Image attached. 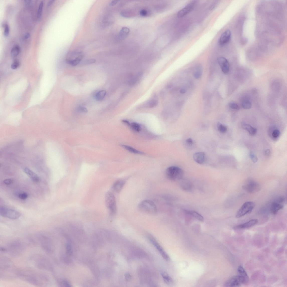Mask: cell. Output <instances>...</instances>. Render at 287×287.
I'll list each match as a JSON object with an SVG mask.
<instances>
[{
	"instance_id": "7",
	"label": "cell",
	"mask_w": 287,
	"mask_h": 287,
	"mask_svg": "<svg viewBox=\"0 0 287 287\" xmlns=\"http://www.w3.org/2000/svg\"><path fill=\"white\" fill-rule=\"evenodd\" d=\"M244 190L250 194L255 193L260 190L261 187L257 182L252 180H249L243 186Z\"/></svg>"
},
{
	"instance_id": "21",
	"label": "cell",
	"mask_w": 287,
	"mask_h": 287,
	"mask_svg": "<svg viewBox=\"0 0 287 287\" xmlns=\"http://www.w3.org/2000/svg\"><path fill=\"white\" fill-rule=\"evenodd\" d=\"M243 128L247 130L250 135H255L257 132V129L251 126L250 125L246 124L245 123L242 125Z\"/></svg>"
},
{
	"instance_id": "18",
	"label": "cell",
	"mask_w": 287,
	"mask_h": 287,
	"mask_svg": "<svg viewBox=\"0 0 287 287\" xmlns=\"http://www.w3.org/2000/svg\"><path fill=\"white\" fill-rule=\"evenodd\" d=\"M280 203L274 202L271 204V212L273 214H277L278 211L283 208V206Z\"/></svg>"
},
{
	"instance_id": "25",
	"label": "cell",
	"mask_w": 287,
	"mask_h": 287,
	"mask_svg": "<svg viewBox=\"0 0 287 287\" xmlns=\"http://www.w3.org/2000/svg\"><path fill=\"white\" fill-rule=\"evenodd\" d=\"M122 146L123 148L126 149V150L129 151L130 152H131L132 153L136 154H141V155L143 154V153L137 150L136 149L129 146L124 145H122Z\"/></svg>"
},
{
	"instance_id": "23",
	"label": "cell",
	"mask_w": 287,
	"mask_h": 287,
	"mask_svg": "<svg viewBox=\"0 0 287 287\" xmlns=\"http://www.w3.org/2000/svg\"><path fill=\"white\" fill-rule=\"evenodd\" d=\"M20 51V48L18 45H16L12 49L11 51V56L13 58L17 56L19 54Z\"/></svg>"
},
{
	"instance_id": "26",
	"label": "cell",
	"mask_w": 287,
	"mask_h": 287,
	"mask_svg": "<svg viewBox=\"0 0 287 287\" xmlns=\"http://www.w3.org/2000/svg\"><path fill=\"white\" fill-rule=\"evenodd\" d=\"M44 2L41 1L39 4V8L38 9L37 13V17L38 19L40 20L42 17V11L44 7Z\"/></svg>"
},
{
	"instance_id": "32",
	"label": "cell",
	"mask_w": 287,
	"mask_h": 287,
	"mask_svg": "<svg viewBox=\"0 0 287 287\" xmlns=\"http://www.w3.org/2000/svg\"><path fill=\"white\" fill-rule=\"evenodd\" d=\"M158 103V101L154 99L151 100L148 103V107L149 108L155 107L157 105Z\"/></svg>"
},
{
	"instance_id": "35",
	"label": "cell",
	"mask_w": 287,
	"mask_h": 287,
	"mask_svg": "<svg viewBox=\"0 0 287 287\" xmlns=\"http://www.w3.org/2000/svg\"><path fill=\"white\" fill-rule=\"evenodd\" d=\"M229 107L233 110H238L239 109V106L236 103H230L228 104Z\"/></svg>"
},
{
	"instance_id": "30",
	"label": "cell",
	"mask_w": 287,
	"mask_h": 287,
	"mask_svg": "<svg viewBox=\"0 0 287 287\" xmlns=\"http://www.w3.org/2000/svg\"><path fill=\"white\" fill-rule=\"evenodd\" d=\"M130 126L131 128L135 131L139 132L141 129V128L140 125L136 123H132L130 124Z\"/></svg>"
},
{
	"instance_id": "15",
	"label": "cell",
	"mask_w": 287,
	"mask_h": 287,
	"mask_svg": "<svg viewBox=\"0 0 287 287\" xmlns=\"http://www.w3.org/2000/svg\"><path fill=\"white\" fill-rule=\"evenodd\" d=\"M194 160L199 164H202L205 162V154L203 152H199L195 153L193 156Z\"/></svg>"
},
{
	"instance_id": "12",
	"label": "cell",
	"mask_w": 287,
	"mask_h": 287,
	"mask_svg": "<svg viewBox=\"0 0 287 287\" xmlns=\"http://www.w3.org/2000/svg\"><path fill=\"white\" fill-rule=\"evenodd\" d=\"M258 220L257 219H252L243 224L238 225V226L235 227L234 228L235 229H242L248 228L255 226L258 223Z\"/></svg>"
},
{
	"instance_id": "22",
	"label": "cell",
	"mask_w": 287,
	"mask_h": 287,
	"mask_svg": "<svg viewBox=\"0 0 287 287\" xmlns=\"http://www.w3.org/2000/svg\"><path fill=\"white\" fill-rule=\"evenodd\" d=\"M106 93V91L105 90H102L97 92L95 95L94 98L97 101H102L105 98Z\"/></svg>"
},
{
	"instance_id": "39",
	"label": "cell",
	"mask_w": 287,
	"mask_h": 287,
	"mask_svg": "<svg viewBox=\"0 0 287 287\" xmlns=\"http://www.w3.org/2000/svg\"><path fill=\"white\" fill-rule=\"evenodd\" d=\"M20 64L18 61H15L12 64L11 68L12 69H16L19 66Z\"/></svg>"
},
{
	"instance_id": "1",
	"label": "cell",
	"mask_w": 287,
	"mask_h": 287,
	"mask_svg": "<svg viewBox=\"0 0 287 287\" xmlns=\"http://www.w3.org/2000/svg\"><path fill=\"white\" fill-rule=\"evenodd\" d=\"M138 208L141 212L147 214H155L157 212V208L155 204L150 200L142 201L139 203Z\"/></svg>"
},
{
	"instance_id": "52",
	"label": "cell",
	"mask_w": 287,
	"mask_h": 287,
	"mask_svg": "<svg viewBox=\"0 0 287 287\" xmlns=\"http://www.w3.org/2000/svg\"><path fill=\"white\" fill-rule=\"evenodd\" d=\"M24 1L25 4L26 5H30L31 3V2H32L31 1Z\"/></svg>"
},
{
	"instance_id": "54",
	"label": "cell",
	"mask_w": 287,
	"mask_h": 287,
	"mask_svg": "<svg viewBox=\"0 0 287 287\" xmlns=\"http://www.w3.org/2000/svg\"><path fill=\"white\" fill-rule=\"evenodd\" d=\"M1 251H4V252H5V251H7V250L5 248H4L1 247Z\"/></svg>"
},
{
	"instance_id": "49",
	"label": "cell",
	"mask_w": 287,
	"mask_h": 287,
	"mask_svg": "<svg viewBox=\"0 0 287 287\" xmlns=\"http://www.w3.org/2000/svg\"><path fill=\"white\" fill-rule=\"evenodd\" d=\"M180 93L182 94H183L186 93V89L184 88H182L180 89Z\"/></svg>"
},
{
	"instance_id": "24",
	"label": "cell",
	"mask_w": 287,
	"mask_h": 287,
	"mask_svg": "<svg viewBox=\"0 0 287 287\" xmlns=\"http://www.w3.org/2000/svg\"><path fill=\"white\" fill-rule=\"evenodd\" d=\"M161 275L165 283L169 284H171L173 283V279L166 272H162Z\"/></svg>"
},
{
	"instance_id": "47",
	"label": "cell",
	"mask_w": 287,
	"mask_h": 287,
	"mask_svg": "<svg viewBox=\"0 0 287 287\" xmlns=\"http://www.w3.org/2000/svg\"><path fill=\"white\" fill-rule=\"evenodd\" d=\"M265 155L267 156H269L271 154V151H270V149H267L265 152Z\"/></svg>"
},
{
	"instance_id": "13",
	"label": "cell",
	"mask_w": 287,
	"mask_h": 287,
	"mask_svg": "<svg viewBox=\"0 0 287 287\" xmlns=\"http://www.w3.org/2000/svg\"><path fill=\"white\" fill-rule=\"evenodd\" d=\"M184 212L186 214L188 215L200 222H203L204 220V218L202 216L198 213L195 211L187 210H184Z\"/></svg>"
},
{
	"instance_id": "27",
	"label": "cell",
	"mask_w": 287,
	"mask_h": 287,
	"mask_svg": "<svg viewBox=\"0 0 287 287\" xmlns=\"http://www.w3.org/2000/svg\"><path fill=\"white\" fill-rule=\"evenodd\" d=\"M238 274L245 277L247 280H248V277L247 274L242 266L240 265L238 267Z\"/></svg>"
},
{
	"instance_id": "29",
	"label": "cell",
	"mask_w": 287,
	"mask_h": 287,
	"mask_svg": "<svg viewBox=\"0 0 287 287\" xmlns=\"http://www.w3.org/2000/svg\"><path fill=\"white\" fill-rule=\"evenodd\" d=\"M217 127L219 131L221 133H225L227 131V127L221 123H218L217 124Z\"/></svg>"
},
{
	"instance_id": "6",
	"label": "cell",
	"mask_w": 287,
	"mask_h": 287,
	"mask_svg": "<svg viewBox=\"0 0 287 287\" xmlns=\"http://www.w3.org/2000/svg\"><path fill=\"white\" fill-rule=\"evenodd\" d=\"M255 205V203L252 202H247L244 203L237 212L236 217L240 218L251 212Z\"/></svg>"
},
{
	"instance_id": "20",
	"label": "cell",
	"mask_w": 287,
	"mask_h": 287,
	"mask_svg": "<svg viewBox=\"0 0 287 287\" xmlns=\"http://www.w3.org/2000/svg\"><path fill=\"white\" fill-rule=\"evenodd\" d=\"M129 32L130 30L129 28L125 27L122 28L119 35V39L120 40L124 39L129 34Z\"/></svg>"
},
{
	"instance_id": "45",
	"label": "cell",
	"mask_w": 287,
	"mask_h": 287,
	"mask_svg": "<svg viewBox=\"0 0 287 287\" xmlns=\"http://www.w3.org/2000/svg\"><path fill=\"white\" fill-rule=\"evenodd\" d=\"M186 142L187 144L189 145H191L194 144L193 140L191 138L187 139L186 140Z\"/></svg>"
},
{
	"instance_id": "50",
	"label": "cell",
	"mask_w": 287,
	"mask_h": 287,
	"mask_svg": "<svg viewBox=\"0 0 287 287\" xmlns=\"http://www.w3.org/2000/svg\"><path fill=\"white\" fill-rule=\"evenodd\" d=\"M63 284L64 285H65L66 286H70V284H69L68 282L66 281H63Z\"/></svg>"
},
{
	"instance_id": "36",
	"label": "cell",
	"mask_w": 287,
	"mask_h": 287,
	"mask_svg": "<svg viewBox=\"0 0 287 287\" xmlns=\"http://www.w3.org/2000/svg\"><path fill=\"white\" fill-rule=\"evenodd\" d=\"M280 134V132L278 130H275L272 132V136L273 138H276L278 137Z\"/></svg>"
},
{
	"instance_id": "3",
	"label": "cell",
	"mask_w": 287,
	"mask_h": 287,
	"mask_svg": "<svg viewBox=\"0 0 287 287\" xmlns=\"http://www.w3.org/2000/svg\"><path fill=\"white\" fill-rule=\"evenodd\" d=\"M106 205L110 214L113 215L115 214L117 211V204L114 195L110 192H108L105 196Z\"/></svg>"
},
{
	"instance_id": "44",
	"label": "cell",
	"mask_w": 287,
	"mask_h": 287,
	"mask_svg": "<svg viewBox=\"0 0 287 287\" xmlns=\"http://www.w3.org/2000/svg\"><path fill=\"white\" fill-rule=\"evenodd\" d=\"M3 182L4 184L6 185H9L13 181L10 179H6L4 180Z\"/></svg>"
},
{
	"instance_id": "42",
	"label": "cell",
	"mask_w": 287,
	"mask_h": 287,
	"mask_svg": "<svg viewBox=\"0 0 287 287\" xmlns=\"http://www.w3.org/2000/svg\"><path fill=\"white\" fill-rule=\"evenodd\" d=\"M140 13L142 16H146L148 15V12L145 9H143L140 11Z\"/></svg>"
},
{
	"instance_id": "11",
	"label": "cell",
	"mask_w": 287,
	"mask_h": 287,
	"mask_svg": "<svg viewBox=\"0 0 287 287\" xmlns=\"http://www.w3.org/2000/svg\"><path fill=\"white\" fill-rule=\"evenodd\" d=\"M231 37V31L227 30L223 33L221 36L219 40V43L221 45H224L228 43L230 40Z\"/></svg>"
},
{
	"instance_id": "19",
	"label": "cell",
	"mask_w": 287,
	"mask_h": 287,
	"mask_svg": "<svg viewBox=\"0 0 287 287\" xmlns=\"http://www.w3.org/2000/svg\"><path fill=\"white\" fill-rule=\"evenodd\" d=\"M180 186L182 189L187 191L191 190L193 187L191 182L186 179L182 180L180 183Z\"/></svg>"
},
{
	"instance_id": "48",
	"label": "cell",
	"mask_w": 287,
	"mask_h": 287,
	"mask_svg": "<svg viewBox=\"0 0 287 287\" xmlns=\"http://www.w3.org/2000/svg\"><path fill=\"white\" fill-rule=\"evenodd\" d=\"M30 35L29 33H27L25 34L24 36V39H27L30 37Z\"/></svg>"
},
{
	"instance_id": "43",
	"label": "cell",
	"mask_w": 287,
	"mask_h": 287,
	"mask_svg": "<svg viewBox=\"0 0 287 287\" xmlns=\"http://www.w3.org/2000/svg\"><path fill=\"white\" fill-rule=\"evenodd\" d=\"M125 278L126 280L128 281H130L132 279V277L130 275L129 273H127L125 274Z\"/></svg>"
},
{
	"instance_id": "4",
	"label": "cell",
	"mask_w": 287,
	"mask_h": 287,
	"mask_svg": "<svg viewBox=\"0 0 287 287\" xmlns=\"http://www.w3.org/2000/svg\"><path fill=\"white\" fill-rule=\"evenodd\" d=\"M245 277L238 274L232 277L225 282L224 285L227 287H238L241 284L245 283L248 281Z\"/></svg>"
},
{
	"instance_id": "8",
	"label": "cell",
	"mask_w": 287,
	"mask_h": 287,
	"mask_svg": "<svg viewBox=\"0 0 287 287\" xmlns=\"http://www.w3.org/2000/svg\"><path fill=\"white\" fill-rule=\"evenodd\" d=\"M148 237L149 240L153 244L154 246H155V247L159 252L162 257L166 260H169L170 258L169 256L166 253L162 247L159 244L155 239L150 234L149 235Z\"/></svg>"
},
{
	"instance_id": "41",
	"label": "cell",
	"mask_w": 287,
	"mask_h": 287,
	"mask_svg": "<svg viewBox=\"0 0 287 287\" xmlns=\"http://www.w3.org/2000/svg\"><path fill=\"white\" fill-rule=\"evenodd\" d=\"M202 75V73L200 71H197L194 73V77L196 79H198L200 78Z\"/></svg>"
},
{
	"instance_id": "28",
	"label": "cell",
	"mask_w": 287,
	"mask_h": 287,
	"mask_svg": "<svg viewBox=\"0 0 287 287\" xmlns=\"http://www.w3.org/2000/svg\"><path fill=\"white\" fill-rule=\"evenodd\" d=\"M242 107L245 110L250 109L252 106V104L248 100L244 101L242 104Z\"/></svg>"
},
{
	"instance_id": "17",
	"label": "cell",
	"mask_w": 287,
	"mask_h": 287,
	"mask_svg": "<svg viewBox=\"0 0 287 287\" xmlns=\"http://www.w3.org/2000/svg\"><path fill=\"white\" fill-rule=\"evenodd\" d=\"M125 182L123 180H119L115 182L113 186V189L116 192H120L123 188Z\"/></svg>"
},
{
	"instance_id": "34",
	"label": "cell",
	"mask_w": 287,
	"mask_h": 287,
	"mask_svg": "<svg viewBox=\"0 0 287 287\" xmlns=\"http://www.w3.org/2000/svg\"><path fill=\"white\" fill-rule=\"evenodd\" d=\"M77 110L78 112L84 113H86L88 112L86 108L84 107L80 106L78 107L77 108Z\"/></svg>"
},
{
	"instance_id": "53",
	"label": "cell",
	"mask_w": 287,
	"mask_h": 287,
	"mask_svg": "<svg viewBox=\"0 0 287 287\" xmlns=\"http://www.w3.org/2000/svg\"><path fill=\"white\" fill-rule=\"evenodd\" d=\"M123 123H125V124H126L127 125H128L129 126H130V123L128 121L125 120H123Z\"/></svg>"
},
{
	"instance_id": "5",
	"label": "cell",
	"mask_w": 287,
	"mask_h": 287,
	"mask_svg": "<svg viewBox=\"0 0 287 287\" xmlns=\"http://www.w3.org/2000/svg\"><path fill=\"white\" fill-rule=\"evenodd\" d=\"M0 215L2 217L13 220L18 219L21 216L20 213L18 211L3 207L0 208Z\"/></svg>"
},
{
	"instance_id": "40",
	"label": "cell",
	"mask_w": 287,
	"mask_h": 287,
	"mask_svg": "<svg viewBox=\"0 0 287 287\" xmlns=\"http://www.w3.org/2000/svg\"><path fill=\"white\" fill-rule=\"evenodd\" d=\"M66 249L67 254L69 255L71 254L72 253V249L70 244H68L66 245Z\"/></svg>"
},
{
	"instance_id": "46",
	"label": "cell",
	"mask_w": 287,
	"mask_h": 287,
	"mask_svg": "<svg viewBox=\"0 0 287 287\" xmlns=\"http://www.w3.org/2000/svg\"><path fill=\"white\" fill-rule=\"evenodd\" d=\"M120 1H113L111 2L110 4V6H115Z\"/></svg>"
},
{
	"instance_id": "38",
	"label": "cell",
	"mask_w": 287,
	"mask_h": 287,
	"mask_svg": "<svg viewBox=\"0 0 287 287\" xmlns=\"http://www.w3.org/2000/svg\"><path fill=\"white\" fill-rule=\"evenodd\" d=\"M28 197V195L27 193H21L19 194L18 197L21 200H25L27 199Z\"/></svg>"
},
{
	"instance_id": "16",
	"label": "cell",
	"mask_w": 287,
	"mask_h": 287,
	"mask_svg": "<svg viewBox=\"0 0 287 287\" xmlns=\"http://www.w3.org/2000/svg\"><path fill=\"white\" fill-rule=\"evenodd\" d=\"M84 55L82 54L78 56L72 60L66 59V62L68 64L72 66H75L81 62L82 59L83 58Z\"/></svg>"
},
{
	"instance_id": "33",
	"label": "cell",
	"mask_w": 287,
	"mask_h": 287,
	"mask_svg": "<svg viewBox=\"0 0 287 287\" xmlns=\"http://www.w3.org/2000/svg\"><path fill=\"white\" fill-rule=\"evenodd\" d=\"M9 33H10V28L8 24H6L4 26V36L6 37H8L9 34Z\"/></svg>"
},
{
	"instance_id": "9",
	"label": "cell",
	"mask_w": 287,
	"mask_h": 287,
	"mask_svg": "<svg viewBox=\"0 0 287 287\" xmlns=\"http://www.w3.org/2000/svg\"><path fill=\"white\" fill-rule=\"evenodd\" d=\"M217 61L222 72L226 74L228 73L229 71V65L227 59L223 57H220L218 58Z\"/></svg>"
},
{
	"instance_id": "37",
	"label": "cell",
	"mask_w": 287,
	"mask_h": 287,
	"mask_svg": "<svg viewBox=\"0 0 287 287\" xmlns=\"http://www.w3.org/2000/svg\"><path fill=\"white\" fill-rule=\"evenodd\" d=\"M250 156L251 159L253 162L254 163L257 162L258 158L254 153L251 152L250 153Z\"/></svg>"
},
{
	"instance_id": "2",
	"label": "cell",
	"mask_w": 287,
	"mask_h": 287,
	"mask_svg": "<svg viewBox=\"0 0 287 287\" xmlns=\"http://www.w3.org/2000/svg\"><path fill=\"white\" fill-rule=\"evenodd\" d=\"M166 174L168 179L172 181L181 180L183 176V170L178 167L172 166L166 170Z\"/></svg>"
},
{
	"instance_id": "31",
	"label": "cell",
	"mask_w": 287,
	"mask_h": 287,
	"mask_svg": "<svg viewBox=\"0 0 287 287\" xmlns=\"http://www.w3.org/2000/svg\"><path fill=\"white\" fill-rule=\"evenodd\" d=\"M96 62V60L95 59H91L83 61L80 63L81 65H84L92 64L95 63Z\"/></svg>"
},
{
	"instance_id": "14",
	"label": "cell",
	"mask_w": 287,
	"mask_h": 287,
	"mask_svg": "<svg viewBox=\"0 0 287 287\" xmlns=\"http://www.w3.org/2000/svg\"><path fill=\"white\" fill-rule=\"evenodd\" d=\"M24 171L33 181L36 182H38L40 181V178L38 175L29 168H25L24 169Z\"/></svg>"
},
{
	"instance_id": "10",
	"label": "cell",
	"mask_w": 287,
	"mask_h": 287,
	"mask_svg": "<svg viewBox=\"0 0 287 287\" xmlns=\"http://www.w3.org/2000/svg\"><path fill=\"white\" fill-rule=\"evenodd\" d=\"M195 2L194 1L192 2L180 10L177 13V17L179 18H182L189 13L194 8L195 5Z\"/></svg>"
},
{
	"instance_id": "51",
	"label": "cell",
	"mask_w": 287,
	"mask_h": 287,
	"mask_svg": "<svg viewBox=\"0 0 287 287\" xmlns=\"http://www.w3.org/2000/svg\"><path fill=\"white\" fill-rule=\"evenodd\" d=\"M54 1H52V0L49 1L48 2V4H47V6L49 7L51 6L52 5V4L53 3Z\"/></svg>"
}]
</instances>
